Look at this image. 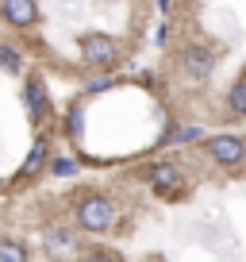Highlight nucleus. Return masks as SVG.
<instances>
[{
    "label": "nucleus",
    "mask_w": 246,
    "mask_h": 262,
    "mask_svg": "<svg viewBox=\"0 0 246 262\" xmlns=\"http://www.w3.org/2000/svg\"><path fill=\"white\" fill-rule=\"evenodd\" d=\"M0 70L4 74H23V54H19L16 47H8V42H0Z\"/></svg>",
    "instance_id": "nucleus-14"
},
{
    "label": "nucleus",
    "mask_w": 246,
    "mask_h": 262,
    "mask_svg": "<svg viewBox=\"0 0 246 262\" xmlns=\"http://www.w3.org/2000/svg\"><path fill=\"white\" fill-rule=\"evenodd\" d=\"M227 112H231V120H246V74H238L235 85H231V93H227Z\"/></svg>",
    "instance_id": "nucleus-10"
},
{
    "label": "nucleus",
    "mask_w": 246,
    "mask_h": 262,
    "mask_svg": "<svg viewBox=\"0 0 246 262\" xmlns=\"http://www.w3.org/2000/svg\"><path fill=\"white\" fill-rule=\"evenodd\" d=\"M46 162H50V139H46V135H39L35 147H31V155H27L23 166H19V178H35V173H42V170H46Z\"/></svg>",
    "instance_id": "nucleus-9"
},
{
    "label": "nucleus",
    "mask_w": 246,
    "mask_h": 262,
    "mask_svg": "<svg viewBox=\"0 0 246 262\" xmlns=\"http://www.w3.org/2000/svg\"><path fill=\"white\" fill-rule=\"evenodd\" d=\"M31 251L23 243H12V239H0V262H27Z\"/></svg>",
    "instance_id": "nucleus-15"
},
{
    "label": "nucleus",
    "mask_w": 246,
    "mask_h": 262,
    "mask_svg": "<svg viewBox=\"0 0 246 262\" xmlns=\"http://www.w3.org/2000/svg\"><path fill=\"white\" fill-rule=\"evenodd\" d=\"M62 4H77V0H62Z\"/></svg>",
    "instance_id": "nucleus-19"
},
{
    "label": "nucleus",
    "mask_w": 246,
    "mask_h": 262,
    "mask_svg": "<svg viewBox=\"0 0 246 262\" xmlns=\"http://www.w3.org/2000/svg\"><path fill=\"white\" fill-rule=\"evenodd\" d=\"M165 39H169V27L162 24V27H158V31H154V42H158V47H165Z\"/></svg>",
    "instance_id": "nucleus-17"
},
{
    "label": "nucleus",
    "mask_w": 246,
    "mask_h": 262,
    "mask_svg": "<svg viewBox=\"0 0 246 262\" xmlns=\"http://www.w3.org/2000/svg\"><path fill=\"white\" fill-rule=\"evenodd\" d=\"M215 66H219V50L208 47V42H189L181 50V74L192 77V81H208Z\"/></svg>",
    "instance_id": "nucleus-3"
},
{
    "label": "nucleus",
    "mask_w": 246,
    "mask_h": 262,
    "mask_svg": "<svg viewBox=\"0 0 246 262\" xmlns=\"http://www.w3.org/2000/svg\"><path fill=\"white\" fill-rule=\"evenodd\" d=\"M73 231L69 228H46V235H42V254L46 258H58V254H69L73 251Z\"/></svg>",
    "instance_id": "nucleus-8"
},
{
    "label": "nucleus",
    "mask_w": 246,
    "mask_h": 262,
    "mask_svg": "<svg viewBox=\"0 0 246 262\" xmlns=\"http://www.w3.org/2000/svg\"><path fill=\"white\" fill-rule=\"evenodd\" d=\"M204 139V131L200 127H185V123H177V127H169L162 135V147H185V143H200Z\"/></svg>",
    "instance_id": "nucleus-11"
},
{
    "label": "nucleus",
    "mask_w": 246,
    "mask_h": 262,
    "mask_svg": "<svg viewBox=\"0 0 246 262\" xmlns=\"http://www.w3.org/2000/svg\"><path fill=\"white\" fill-rule=\"evenodd\" d=\"M115 220H119V205L108 193H81L73 201V224L85 235H104L115 228Z\"/></svg>",
    "instance_id": "nucleus-1"
},
{
    "label": "nucleus",
    "mask_w": 246,
    "mask_h": 262,
    "mask_svg": "<svg viewBox=\"0 0 246 262\" xmlns=\"http://www.w3.org/2000/svg\"><path fill=\"white\" fill-rule=\"evenodd\" d=\"M0 19L16 31H31V27H39V4L35 0H0Z\"/></svg>",
    "instance_id": "nucleus-6"
},
{
    "label": "nucleus",
    "mask_w": 246,
    "mask_h": 262,
    "mask_svg": "<svg viewBox=\"0 0 246 262\" xmlns=\"http://www.w3.org/2000/svg\"><path fill=\"white\" fill-rule=\"evenodd\" d=\"M81 135H85L81 104H69V108H66V139H69V143H81Z\"/></svg>",
    "instance_id": "nucleus-12"
},
{
    "label": "nucleus",
    "mask_w": 246,
    "mask_h": 262,
    "mask_svg": "<svg viewBox=\"0 0 246 262\" xmlns=\"http://www.w3.org/2000/svg\"><path fill=\"white\" fill-rule=\"evenodd\" d=\"M146 185L154 189L158 196H181V193H185V170H181L177 162H169V158H162V162H150Z\"/></svg>",
    "instance_id": "nucleus-4"
},
{
    "label": "nucleus",
    "mask_w": 246,
    "mask_h": 262,
    "mask_svg": "<svg viewBox=\"0 0 246 262\" xmlns=\"http://www.w3.org/2000/svg\"><path fill=\"white\" fill-rule=\"evenodd\" d=\"M204 150L215 166H227V170L246 162V139H238V135H212V139H204Z\"/></svg>",
    "instance_id": "nucleus-5"
},
{
    "label": "nucleus",
    "mask_w": 246,
    "mask_h": 262,
    "mask_svg": "<svg viewBox=\"0 0 246 262\" xmlns=\"http://www.w3.org/2000/svg\"><path fill=\"white\" fill-rule=\"evenodd\" d=\"M158 12L165 16V12H169V0H158Z\"/></svg>",
    "instance_id": "nucleus-18"
},
{
    "label": "nucleus",
    "mask_w": 246,
    "mask_h": 262,
    "mask_svg": "<svg viewBox=\"0 0 246 262\" xmlns=\"http://www.w3.org/2000/svg\"><path fill=\"white\" fill-rule=\"evenodd\" d=\"M23 104H27V112H31V123L35 127H42V123L50 120V93H46V81L42 77H27V85H23Z\"/></svg>",
    "instance_id": "nucleus-7"
},
{
    "label": "nucleus",
    "mask_w": 246,
    "mask_h": 262,
    "mask_svg": "<svg viewBox=\"0 0 246 262\" xmlns=\"http://www.w3.org/2000/svg\"><path fill=\"white\" fill-rule=\"evenodd\" d=\"M77 170H81V162H77V158H69V155H58V158H50V162H46V173H50V178H73Z\"/></svg>",
    "instance_id": "nucleus-13"
},
{
    "label": "nucleus",
    "mask_w": 246,
    "mask_h": 262,
    "mask_svg": "<svg viewBox=\"0 0 246 262\" xmlns=\"http://www.w3.org/2000/svg\"><path fill=\"white\" fill-rule=\"evenodd\" d=\"M112 85H115V77H89V85H85V93H89V97H96V93H108V89H112Z\"/></svg>",
    "instance_id": "nucleus-16"
},
{
    "label": "nucleus",
    "mask_w": 246,
    "mask_h": 262,
    "mask_svg": "<svg viewBox=\"0 0 246 262\" xmlns=\"http://www.w3.org/2000/svg\"><path fill=\"white\" fill-rule=\"evenodd\" d=\"M119 58H123V42L115 39V35H104V31L81 35V62L85 66H92V70H112Z\"/></svg>",
    "instance_id": "nucleus-2"
}]
</instances>
